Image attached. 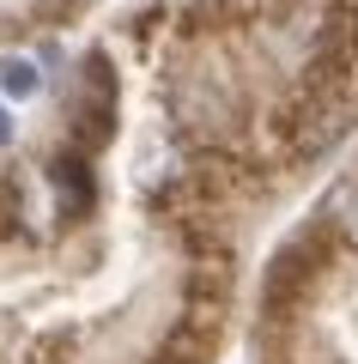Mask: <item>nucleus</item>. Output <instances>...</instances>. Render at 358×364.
I'll use <instances>...</instances> for the list:
<instances>
[{
    "label": "nucleus",
    "instance_id": "f257e3e1",
    "mask_svg": "<svg viewBox=\"0 0 358 364\" xmlns=\"http://www.w3.org/2000/svg\"><path fill=\"white\" fill-rule=\"evenodd\" d=\"M37 85H43L37 61H25V55H0V91H6V97H37Z\"/></svg>",
    "mask_w": 358,
    "mask_h": 364
},
{
    "label": "nucleus",
    "instance_id": "f03ea898",
    "mask_svg": "<svg viewBox=\"0 0 358 364\" xmlns=\"http://www.w3.org/2000/svg\"><path fill=\"white\" fill-rule=\"evenodd\" d=\"M340 213H346V231H352V243H358V195H346Z\"/></svg>",
    "mask_w": 358,
    "mask_h": 364
},
{
    "label": "nucleus",
    "instance_id": "7ed1b4c3",
    "mask_svg": "<svg viewBox=\"0 0 358 364\" xmlns=\"http://www.w3.org/2000/svg\"><path fill=\"white\" fill-rule=\"evenodd\" d=\"M13 140V116H6V104H0V146Z\"/></svg>",
    "mask_w": 358,
    "mask_h": 364
}]
</instances>
